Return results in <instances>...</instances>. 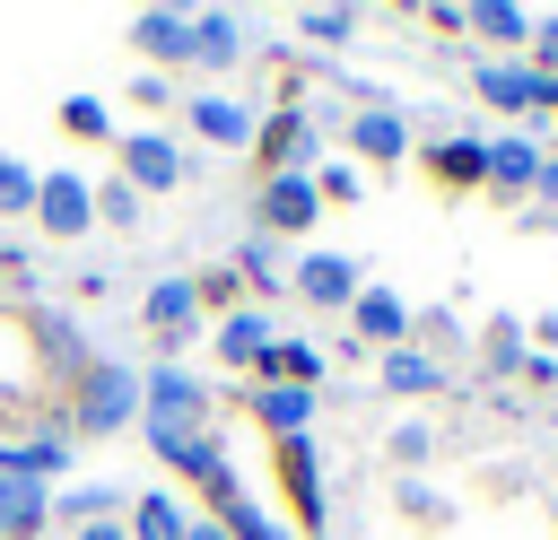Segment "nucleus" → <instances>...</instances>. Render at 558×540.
I'll return each mask as SVG.
<instances>
[{"instance_id":"1","label":"nucleus","mask_w":558,"mask_h":540,"mask_svg":"<svg viewBox=\"0 0 558 540\" xmlns=\"http://www.w3.org/2000/svg\"><path fill=\"white\" fill-rule=\"evenodd\" d=\"M140 427H148V444L218 435V427H209V383H192L183 366H148V375H140Z\"/></svg>"},{"instance_id":"2","label":"nucleus","mask_w":558,"mask_h":540,"mask_svg":"<svg viewBox=\"0 0 558 540\" xmlns=\"http://www.w3.org/2000/svg\"><path fill=\"white\" fill-rule=\"evenodd\" d=\"M70 427L78 435H122V427H140V375L131 366H87L78 375V401H70Z\"/></svg>"},{"instance_id":"3","label":"nucleus","mask_w":558,"mask_h":540,"mask_svg":"<svg viewBox=\"0 0 558 540\" xmlns=\"http://www.w3.org/2000/svg\"><path fill=\"white\" fill-rule=\"evenodd\" d=\"M52 244H78L87 226H96V183L87 174H70V165H52V174H35V209H26Z\"/></svg>"},{"instance_id":"4","label":"nucleus","mask_w":558,"mask_h":540,"mask_svg":"<svg viewBox=\"0 0 558 540\" xmlns=\"http://www.w3.org/2000/svg\"><path fill=\"white\" fill-rule=\"evenodd\" d=\"M113 157H122V183L148 200V192H174L183 174H192V157H183V139L174 131H122L113 139Z\"/></svg>"},{"instance_id":"5","label":"nucleus","mask_w":558,"mask_h":540,"mask_svg":"<svg viewBox=\"0 0 558 540\" xmlns=\"http://www.w3.org/2000/svg\"><path fill=\"white\" fill-rule=\"evenodd\" d=\"M314 218H323V192H314V165L305 174H270L262 183V200H253V226L279 244V235H314Z\"/></svg>"},{"instance_id":"6","label":"nucleus","mask_w":558,"mask_h":540,"mask_svg":"<svg viewBox=\"0 0 558 540\" xmlns=\"http://www.w3.org/2000/svg\"><path fill=\"white\" fill-rule=\"evenodd\" d=\"M140 322H148V340H157L166 366H174V348L201 331V279H157V287L140 296Z\"/></svg>"},{"instance_id":"7","label":"nucleus","mask_w":558,"mask_h":540,"mask_svg":"<svg viewBox=\"0 0 558 540\" xmlns=\"http://www.w3.org/2000/svg\"><path fill=\"white\" fill-rule=\"evenodd\" d=\"M270 462H279V488H288V505H296V531H323L331 496H323V470H314V435H288Z\"/></svg>"},{"instance_id":"8","label":"nucleus","mask_w":558,"mask_h":540,"mask_svg":"<svg viewBox=\"0 0 558 540\" xmlns=\"http://www.w3.org/2000/svg\"><path fill=\"white\" fill-rule=\"evenodd\" d=\"M183 122H192V139H209V148H253V131H262V113L244 105V96H192L183 105Z\"/></svg>"},{"instance_id":"9","label":"nucleus","mask_w":558,"mask_h":540,"mask_svg":"<svg viewBox=\"0 0 558 540\" xmlns=\"http://www.w3.org/2000/svg\"><path fill=\"white\" fill-rule=\"evenodd\" d=\"M418 165H427V183L436 192H488V139H427L418 148Z\"/></svg>"},{"instance_id":"10","label":"nucleus","mask_w":558,"mask_h":540,"mask_svg":"<svg viewBox=\"0 0 558 540\" xmlns=\"http://www.w3.org/2000/svg\"><path fill=\"white\" fill-rule=\"evenodd\" d=\"M357 287H366V279H357V261H349V253H305V261H296V296H305V305H323V314H349V305H357Z\"/></svg>"},{"instance_id":"11","label":"nucleus","mask_w":558,"mask_h":540,"mask_svg":"<svg viewBox=\"0 0 558 540\" xmlns=\"http://www.w3.org/2000/svg\"><path fill=\"white\" fill-rule=\"evenodd\" d=\"M253 165H262V183H270V174H305V105H279V113L253 131Z\"/></svg>"},{"instance_id":"12","label":"nucleus","mask_w":558,"mask_h":540,"mask_svg":"<svg viewBox=\"0 0 558 540\" xmlns=\"http://www.w3.org/2000/svg\"><path fill=\"white\" fill-rule=\"evenodd\" d=\"M0 470H9V479H35V488H52V479L70 470V427H44V435H9V444H0Z\"/></svg>"},{"instance_id":"13","label":"nucleus","mask_w":558,"mask_h":540,"mask_svg":"<svg viewBox=\"0 0 558 540\" xmlns=\"http://www.w3.org/2000/svg\"><path fill=\"white\" fill-rule=\"evenodd\" d=\"M131 44H140L157 70H166V61L192 70V9H140V17H131Z\"/></svg>"},{"instance_id":"14","label":"nucleus","mask_w":558,"mask_h":540,"mask_svg":"<svg viewBox=\"0 0 558 540\" xmlns=\"http://www.w3.org/2000/svg\"><path fill=\"white\" fill-rule=\"evenodd\" d=\"M349 157H366V165H401V157H410V122H401L392 105L349 113Z\"/></svg>"},{"instance_id":"15","label":"nucleus","mask_w":558,"mask_h":540,"mask_svg":"<svg viewBox=\"0 0 558 540\" xmlns=\"http://www.w3.org/2000/svg\"><path fill=\"white\" fill-rule=\"evenodd\" d=\"M244 409L270 427V444H288V435H314V392H288V383H253V392H244Z\"/></svg>"},{"instance_id":"16","label":"nucleus","mask_w":558,"mask_h":540,"mask_svg":"<svg viewBox=\"0 0 558 540\" xmlns=\"http://www.w3.org/2000/svg\"><path fill=\"white\" fill-rule=\"evenodd\" d=\"M235 61H244V17L192 9V70H235Z\"/></svg>"},{"instance_id":"17","label":"nucleus","mask_w":558,"mask_h":540,"mask_svg":"<svg viewBox=\"0 0 558 540\" xmlns=\"http://www.w3.org/2000/svg\"><path fill=\"white\" fill-rule=\"evenodd\" d=\"M209 340H218V357H227V366H262V348H270L279 331H270V314H262V305H227Z\"/></svg>"},{"instance_id":"18","label":"nucleus","mask_w":558,"mask_h":540,"mask_svg":"<svg viewBox=\"0 0 558 540\" xmlns=\"http://www.w3.org/2000/svg\"><path fill=\"white\" fill-rule=\"evenodd\" d=\"M253 383H288V392H314V383H323V348H314V340H288V331H279V340L262 348Z\"/></svg>"},{"instance_id":"19","label":"nucleus","mask_w":558,"mask_h":540,"mask_svg":"<svg viewBox=\"0 0 558 540\" xmlns=\"http://www.w3.org/2000/svg\"><path fill=\"white\" fill-rule=\"evenodd\" d=\"M349 322H357V340H375V348H401V340H410V305H401L392 287H357Z\"/></svg>"},{"instance_id":"20","label":"nucleus","mask_w":558,"mask_h":540,"mask_svg":"<svg viewBox=\"0 0 558 540\" xmlns=\"http://www.w3.org/2000/svg\"><path fill=\"white\" fill-rule=\"evenodd\" d=\"M44 523H52V496H44L35 479H9V470H0V540H35Z\"/></svg>"},{"instance_id":"21","label":"nucleus","mask_w":558,"mask_h":540,"mask_svg":"<svg viewBox=\"0 0 558 540\" xmlns=\"http://www.w3.org/2000/svg\"><path fill=\"white\" fill-rule=\"evenodd\" d=\"M541 165H549V157H541L532 139H488V192H532Z\"/></svg>"},{"instance_id":"22","label":"nucleus","mask_w":558,"mask_h":540,"mask_svg":"<svg viewBox=\"0 0 558 540\" xmlns=\"http://www.w3.org/2000/svg\"><path fill=\"white\" fill-rule=\"evenodd\" d=\"M384 392H410V401H427V392H445V366H436L427 348H384Z\"/></svg>"},{"instance_id":"23","label":"nucleus","mask_w":558,"mask_h":540,"mask_svg":"<svg viewBox=\"0 0 558 540\" xmlns=\"http://www.w3.org/2000/svg\"><path fill=\"white\" fill-rule=\"evenodd\" d=\"M122 523H131V540H183V523H192V514H183V505H174L166 488H140Z\"/></svg>"},{"instance_id":"24","label":"nucleus","mask_w":558,"mask_h":540,"mask_svg":"<svg viewBox=\"0 0 558 540\" xmlns=\"http://www.w3.org/2000/svg\"><path fill=\"white\" fill-rule=\"evenodd\" d=\"M462 26H471V35H497V44H532V17H523L514 0H471Z\"/></svg>"},{"instance_id":"25","label":"nucleus","mask_w":558,"mask_h":540,"mask_svg":"<svg viewBox=\"0 0 558 540\" xmlns=\"http://www.w3.org/2000/svg\"><path fill=\"white\" fill-rule=\"evenodd\" d=\"M480 357H488V375H514V366L532 357V348H523V322H514V314H497V322L480 331Z\"/></svg>"},{"instance_id":"26","label":"nucleus","mask_w":558,"mask_h":540,"mask_svg":"<svg viewBox=\"0 0 558 540\" xmlns=\"http://www.w3.org/2000/svg\"><path fill=\"white\" fill-rule=\"evenodd\" d=\"M61 131H70V139H113L105 96H61Z\"/></svg>"},{"instance_id":"27","label":"nucleus","mask_w":558,"mask_h":540,"mask_svg":"<svg viewBox=\"0 0 558 540\" xmlns=\"http://www.w3.org/2000/svg\"><path fill=\"white\" fill-rule=\"evenodd\" d=\"M26 209H35V165L0 157V218H26Z\"/></svg>"},{"instance_id":"28","label":"nucleus","mask_w":558,"mask_h":540,"mask_svg":"<svg viewBox=\"0 0 558 540\" xmlns=\"http://www.w3.org/2000/svg\"><path fill=\"white\" fill-rule=\"evenodd\" d=\"M296 35H305V44H349V35H357V9H305Z\"/></svg>"},{"instance_id":"29","label":"nucleus","mask_w":558,"mask_h":540,"mask_svg":"<svg viewBox=\"0 0 558 540\" xmlns=\"http://www.w3.org/2000/svg\"><path fill=\"white\" fill-rule=\"evenodd\" d=\"M96 218H105V226H131V218H140V192H131L122 174H113V183H96Z\"/></svg>"},{"instance_id":"30","label":"nucleus","mask_w":558,"mask_h":540,"mask_svg":"<svg viewBox=\"0 0 558 540\" xmlns=\"http://www.w3.org/2000/svg\"><path fill=\"white\" fill-rule=\"evenodd\" d=\"M235 279H244V287H270V279H279V261H270V235H253V244L235 253Z\"/></svg>"},{"instance_id":"31","label":"nucleus","mask_w":558,"mask_h":540,"mask_svg":"<svg viewBox=\"0 0 558 540\" xmlns=\"http://www.w3.org/2000/svg\"><path fill=\"white\" fill-rule=\"evenodd\" d=\"M427 453H436V427L427 418H401L392 427V462H427Z\"/></svg>"},{"instance_id":"32","label":"nucleus","mask_w":558,"mask_h":540,"mask_svg":"<svg viewBox=\"0 0 558 540\" xmlns=\"http://www.w3.org/2000/svg\"><path fill=\"white\" fill-rule=\"evenodd\" d=\"M314 192H323V209H340V200H357V192H366V183H357V174H349V165H331V174H314Z\"/></svg>"},{"instance_id":"33","label":"nucleus","mask_w":558,"mask_h":540,"mask_svg":"<svg viewBox=\"0 0 558 540\" xmlns=\"http://www.w3.org/2000/svg\"><path fill=\"white\" fill-rule=\"evenodd\" d=\"M401 514H418V523H445V496H436V488H418V479H401Z\"/></svg>"},{"instance_id":"34","label":"nucleus","mask_w":558,"mask_h":540,"mask_svg":"<svg viewBox=\"0 0 558 540\" xmlns=\"http://www.w3.org/2000/svg\"><path fill=\"white\" fill-rule=\"evenodd\" d=\"M532 70H541V78H558V17H541V26H532Z\"/></svg>"},{"instance_id":"35","label":"nucleus","mask_w":558,"mask_h":540,"mask_svg":"<svg viewBox=\"0 0 558 540\" xmlns=\"http://www.w3.org/2000/svg\"><path fill=\"white\" fill-rule=\"evenodd\" d=\"M532 218H558V157H549L541 183H532Z\"/></svg>"},{"instance_id":"36","label":"nucleus","mask_w":558,"mask_h":540,"mask_svg":"<svg viewBox=\"0 0 558 540\" xmlns=\"http://www.w3.org/2000/svg\"><path fill=\"white\" fill-rule=\"evenodd\" d=\"M70 540H131V523H113V514H105V523H78Z\"/></svg>"},{"instance_id":"37","label":"nucleus","mask_w":558,"mask_h":540,"mask_svg":"<svg viewBox=\"0 0 558 540\" xmlns=\"http://www.w3.org/2000/svg\"><path fill=\"white\" fill-rule=\"evenodd\" d=\"M183 540H227V523H183Z\"/></svg>"},{"instance_id":"38","label":"nucleus","mask_w":558,"mask_h":540,"mask_svg":"<svg viewBox=\"0 0 558 540\" xmlns=\"http://www.w3.org/2000/svg\"><path fill=\"white\" fill-rule=\"evenodd\" d=\"M0 287H9V279H0Z\"/></svg>"}]
</instances>
